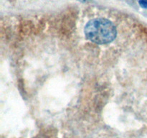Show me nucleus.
<instances>
[{
    "label": "nucleus",
    "instance_id": "1",
    "mask_svg": "<svg viewBox=\"0 0 147 138\" xmlns=\"http://www.w3.org/2000/svg\"><path fill=\"white\" fill-rule=\"evenodd\" d=\"M86 37L99 45L109 44L116 39L117 30L111 20L106 18H95L88 22L85 26Z\"/></svg>",
    "mask_w": 147,
    "mask_h": 138
},
{
    "label": "nucleus",
    "instance_id": "3",
    "mask_svg": "<svg viewBox=\"0 0 147 138\" xmlns=\"http://www.w3.org/2000/svg\"><path fill=\"white\" fill-rule=\"evenodd\" d=\"M79 1H81V2H86V1H88L90 0H78Z\"/></svg>",
    "mask_w": 147,
    "mask_h": 138
},
{
    "label": "nucleus",
    "instance_id": "2",
    "mask_svg": "<svg viewBox=\"0 0 147 138\" xmlns=\"http://www.w3.org/2000/svg\"><path fill=\"white\" fill-rule=\"evenodd\" d=\"M139 4L142 8L147 9V0H139Z\"/></svg>",
    "mask_w": 147,
    "mask_h": 138
}]
</instances>
